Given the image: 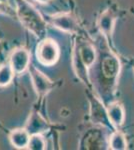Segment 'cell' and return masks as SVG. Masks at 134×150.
Returning a JSON list of instances; mask_svg holds the SVG:
<instances>
[{
	"mask_svg": "<svg viewBox=\"0 0 134 150\" xmlns=\"http://www.w3.org/2000/svg\"><path fill=\"white\" fill-rule=\"evenodd\" d=\"M16 14L21 23L37 37H43L46 32V24L40 14L24 0H16Z\"/></svg>",
	"mask_w": 134,
	"mask_h": 150,
	"instance_id": "1",
	"label": "cell"
},
{
	"mask_svg": "<svg viewBox=\"0 0 134 150\" xmlns=\"http://www.w3.org/2000/svg\"><path fill=\"white\" fill-rule=\"evenodd\" d=\"M60 51L57 43L51 38L43 39L36 48V56L41 64L51 66L57 62Z\"/></svg>",
	"mask_w": 134,
	"mask_h": 150,
	"instance_id": "2",
	"label": "cell"
},
{
	"mask_svg": "<svg viewBox=\"0 0 134 150\" xmlns=\"http://www.w3.org/2000/svg\"><path fill=\"white\" fill-rule=\"evenodd\" d=\"M30 53L25 48H17L11 53L9 63L15 74H21L30 65Z\"/></svg>",
	"mask_w": 134,
	"mask_h": 150,
	"instance_id": "3",
	"label": "cell"
},
{
	"mask_svg": "<svg viewBox=\"0 0 134 150\" xmlns=\"http://www.w3.org/2000/svg\"><path fill=\"white\" fill-rule=\"evenodd\" d=\"M28 68L30 71L31 79H32V83L36 92L39 95H44V94L49 92L53 86L52 81L37 68H35L33 65H29Z\"/></svg>",
	"mask_w": 134,
	"mask_h": 150,
	"instance_id": "4",
	"label": "cell"
},
{
	"mask_svg": "<svg viewBox=\"0 0 134 150\" xmlns=\"http://www.w3.org/2000/svg\"><path fill=\"white\" fill-rule=\"evenodd\" d=\"M50 22L56 28L64 32L74 33L78 30V23L76 19L70 14H57V15L51 16Z\"/></svg>",
	"mask_w": 134,
	"mask_h": 150,
	"instance_id": "5",
	"label": "cell"
},
{
	"mask_svg": "<svg viewBox=\"0 0 134 150\" xmlns=\"http://www.w3.org/2000/svg\"><path fill=\"white\" fill-rule=\"evenodd\" d=\"M48 128H49V126H48L47 122L38 113H32L29 116L25 129L29 132L30 135H33L41 134V133L47 131Z\"/></svg>",
	"mask_w": 134,
	"mask_h": 150,
	"instance_id": "6",
	"label": "cell"
},
{
	"mask_svg": "<svg viewBox=\"0 0 134 150\" xmlns=\"http://www.w3.org/2000/svg\"><path fill=\"white\" fill-rule=\"evenodd\" d=\"M107 116L114 126H121L125 120V112L123 106L118 102L110 104L107 108Z\"/></svg>",
	"mask_w": 134,
	"mask_h": 150,
	"instance_id": "7",
	"label": "cell"
},
{
	"mask_svg": "<svg viewBox=\"0 0 134 150\" xmlns=\"http://www.w3.org/2000/svg\"><path fill=\"white\" fill-rule=\"evenodd\" d=\"M10 142L15 148L24 149L28 147L30 134L25 128H18L11 132L10 134Z\"/></svg>",
	"mask_w": 134,
	"mask_h": 150,
	"instance_id": "8",
	"label": "cell"
},
{
	"mask_svg": "<svg viewBox=\"0 0 134 150\" xmlns=\"http://www.w3.org/2000/svg\"><path fill=\"white\" fill-rule=\"evenodd\" d=\"M115 21H116V17L114 16V14L112 12L108 10L103 12L98 21V26L100 28L101 32L105 35H111L114 28Z\"/></svg>",
	"mask_w": 134,
	"mask_h": 150,
	"instance_id": "9",
	"label": "cell"
},
{
	"mask_svg": "<svg viewBox=\"0 0 134 150\" xmlns=\"http://www.w3.org/2000/svg\"><path fill=\"white\" fill-rule=\"evenodd\" d=\"M80 58H81L82 62L86 65L87 67L92 66V64L96 60V52H95L94 47L89 43H84L78 49Z\"/></svg>",
	"mask_w": 134,
	"mask_h": 150,
	"instance_id": "10",
	"label": "cell"
},
{
	"mask_svg": "<svg viewBox=\"0 0 134 150\" xmlns=\"http://www.w3.org/2000/svg\"><path fill=\"white\" fill-rule=\"evenodd\" d=\"M109 148L112 150H125L127 149V141L123 133L115 131L112 133L109 138Z\"/></svg>",
	"mask_w": 134,
	"mask_h": 150,
	"instance_id": "11",
	"label": "cell"
},
{
	"mask_svg": "<svg viewBox=\"0 0 134 150\" xmlns=\"http://www.w3.org/2000/svg\"><path fill=\"white\" fill-rule=\"evenodd\" d=\"M14 71L10 63L0 65V87H5L11 83L14 78Z\"/></svg>",
	"mask_w": 134,
	"mask_h": 150,
	"instance_id": "12",
	"label": "cell"
},
{
	"mask_svg": "<svg viewBox=\"0 0 134 150\" xmlns=\"http://www.w3.org/2000/svg\"><path fill=\"white\" fill-rule=\"evenodd\" d=\"M74 69L76 72V75L81 79L84 83L88 82V75H87V66L82 62L81 58H80L78 50H75L74 53Z\"/></svg>",
	"mask_w": 134,
	"mask_h": 150,
	"instance_id": "13",
	"label": "cell"
},
{
	"mask_svg": "<svg viewBox=\"0 0 134 150\" xmlns=\"http://www.w3.org/2000/svg\"><path fill=\"white\" fill-rule=\"evenodd\" d=\"M28 149L31 150H44L46 148L45 140L41 134H33L30 135L28 143Z\"/></svg>",
	"mask_w": 134,
	"mask_h": 150,
	"instance_id": "14",
	"label": "cell"
},
{
	"mask_svg": "<svg viewBox=\"0 0 134 150\" xmlns=\"http://www.w3.org/2000/svg\"><path fill=\"white\" fill-rule=\"evenodd\" d=\"M0 14H4V15L8 16H13L16 14V11L13 10L8 3H3L0 2Z\"/></svg>",
	"mask_w": 134,
	"mask_h": 150,
	"instance_id": "15",
	"label": "cell"
},
{
	"mask_svg": "<svg viewBox=\"0 0 134 150\" xmlns=\"http://www.w3.org/2000/svg\"><path fill=\"white\" fill-rule=\"evenodd\" d=\"M36 1H38L39 3H47L49 0H36Z\"/></svg>",
	"mask_w": 134,
	"mask_h": 150,
	"instance_id": "16",
	"label": "cell"
},
{
	"mask_svg": "<svg viewBox=\"0 0 134 150\" xmlns=\"http://www.w3.org/2000/svg\"><path fill=\"white\" fill-rule=\"evenodd\" d=\"M0 2H3V3H8V0H0Z\"/></svg>",
	"mask_w": 134,
	"mask_h": 150,
	"instance_id": "17",
	"label": "cell"
}]
</instances>
